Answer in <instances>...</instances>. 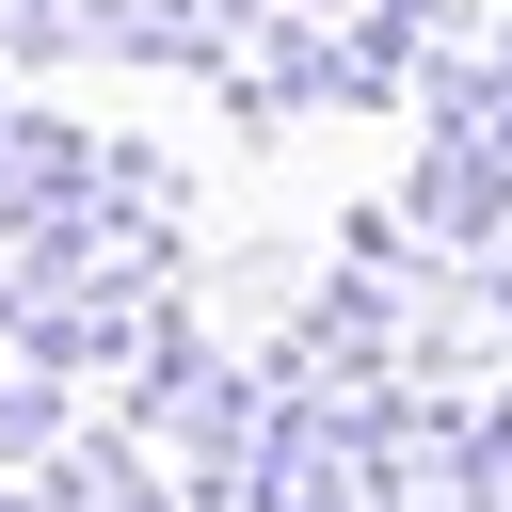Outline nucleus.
Wrapping results in <instances>:
<instances>
[]
</instances>
